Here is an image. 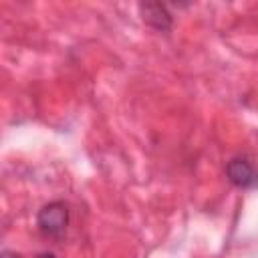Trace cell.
I'll return each mask as SVG.
<instances>
[{"mask_svg": "<svg viewBox=\"0 0 258 258\" xmlns=\"http://www.w3.org/2000/svg\"><path fill=\"white\" fill-rule=\"evenodd\" d=\"M36 226L40 234L48 238H62L69 226V206L62 200L48 202L46 206L40 208L36 216Z\"/></svg>", "mask_w": 258, "mask_h": 258, "instance_id": "1", "label": "cell"}, {"mask_svg": "<svg viewBox=\"0 0 258 258\" xmlns=\"http://www.w3.org/2000/svg\"><path fill=\"white\" fill-rule=\"evenodd\" d=\"M226 175L230 183L240 189H252L258 185V171L246 157H232L226 163Z\"/></svg>", "mask_w": 258, "mask_h": 258, "instance_id": "2", "label": "cell"}, {"mask_svg": "<svg viewBox=\"0 0 258 258\" xmlns=\"http://www.w3.org/2000/svg\"><path fill=\"white\" fill-rule=\"evenodd\" d=\"M139 12H141V18L149 26H153L157 30H169L171 28V14L167 12L165 4H159V2L139 4Z\"/></svg>", "mask_w": 258, "mask_h": 258, "instance_id": "3", "label": "cell"}, {"mask_svg": "<svg viewBox=\"0 0 258 258\" xmlns=\"http://www.w3.org/2000/svg\"><path fill=\"white\" fill-rule=\"evenodd\" d=\"M36 258H56V256H54L52 252H40V254H38Z\"/></svg>", "mask_w": 258, "mask_h": 258, "instance_id": "5", "label": "cell"}, {"mask_svg": "<svg viewBox=\"0 0 258 258\" xmlns=\"http://www.w3.org/2000/svg\"><path fill=\"white\" fill-rule=\"evenodd\" d=\"M0 258H22V256L18 252H14V250H2Z\"/></svg>", "mask_w": 258, "mask_h": 258, "instance_id": "4", "label": "cell"}]
</instances>
